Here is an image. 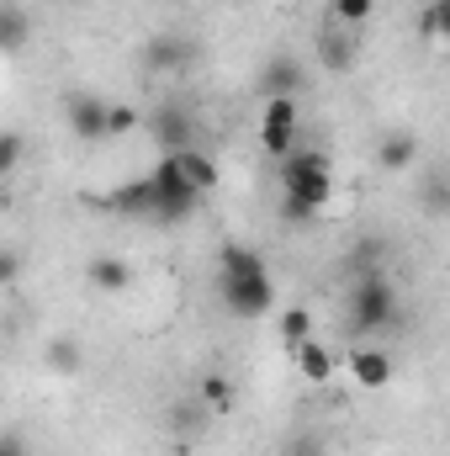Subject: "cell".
<instances>
[{
	"mask_svg": "<svg viewBox=\"0 0 450 456\" xmlns=\"http://www.w3.org/2000/svg\"><path fill=\"white\" fill-rule=\"evenodd\" d=\"M218 297L233 319H265L276 314V287H270V271L265 260L249 249V244H228L223 265H218Z\"/></svg>",
	"mask_w": 450,
	"mask_h": 456,
	"instance_id": "obj_1",
	"label": "cell"
},
{
	"mask_svg": "<svg viewBox=\"0 0 450 456\" xmlns=\"http://www.w3.org/2000/svg\"><path fill=\"white\" fill-rule=\"evenodd\" d=\"M424 202H430V213H446V181H440V175L424 186Z\"/></svg>",
	"mask_w": 450,
	"mask_h": 456,
	"instance_id": "obj_30",
	"label": "cell"
},
{
	"mask_svg": "<svg viewBox=\"0 0 450 456\" xmlns=\"http://www.w3.org/2000/svg\"><path fill=\"white\" fill-rule=\"evenodd\" d=\"M0 197H5V186H0Z\"/></svg>",
	"mask_w": 450,
	"mask_h": 456,
	"instance_id": "obj_31",
	"label": "cell"
},
{
	"mask_svg": "<svg viewBox=\"0 0 450 456\" xmlns=\"http://www.w3.org/2000/svg\"><path fill=\"white\" fill-rule=\"evenodd\" d=\"M281 456H324V441H318V436H292V441L281 446Z\"/></svg>",
	"mask_w": 450,
	"mask_h": 456,
	"instance_id": "obj_28",
	"label": "cell"
},
{
	"mask_svg": "<svg viewBox=\"0 0 450 456\" xmlns=\"http://www.w3.org/2000/svg\"><path fill=\"white\" fill-rule=\"evenodd\" d=\"M302 340H313V314L308 308H281V345L297 350Z\"/></svg>",
	"mask_w": 450,
	"mask_h": 456,
	"instance_id": "obj_18",
	"label": "cell"
},
{
	"mask_svg": "<svg viewBox=\"0 0 450 456\" xmlns=\"http://www.w3.org/2000/svg\"><path fill=\"white\" fill-rule=\"evenodd\" d=\"M27 43V21L16 11H0V48H21Z\"/></svg>",
	"mask_w": 450,
	"mask_h": 456,
	"instance_id": "obj_25",
	"label": "cell"
},
{
	"mask_svg": "<svg viewBox=\"0 0 450 456\" xmlns=\"http://www.w3.org/2000/svg\"><path fill=\"white\" fill-rule=\"evenodd\" d=\"M414 159H419V138L414 133H387L382 149H376V165L382 170H408Z\"/></svg>",
	"mask_w": 450,
	"mask_h": 456,
	"instance_id": "obj_15",
	"label": "cell"
},
{
	"mask_svg": "<svg viewBox=\"0 0 450 456\" xmlns=\"http://www.w3.org/2000/svg\"><path fill=\"white\" fill-rule=\"evenodd\" d=\"M64 122H69V133H75L80 143H101V138H107V102L91 96V91H75V96L64 102Z\"/></svg>",
	"mask_w": 450,
	"mask_h": 456,
	"instance_id": "obj_8",
	"label": "cell"
},
{
	"mask_svg": "<svg viewBox=\"0 0 450 456\" xmlns=\"http://www.w3.org/2000/svg\"><path fill=\"white\" fill-rule=\"evenodd\" d=\"M202 419H207V409H202L197 398H186V403L175 409V436H197V430H202Z\"/></svg>",
	"mask_w": 450,
	"mask_h": 456,
	"instance_id": "obj_24",
	"label": "cell"
},
{
	"mask_svg": "<svg viewBox=\"0 0 450 456\" xmlns=\"http://www.w3.org/2000/svg\"><path fill=\"white\" fill-rule=\"evenodd\" d=\"M127 281H133V265H127V260H117V255H96V260H91V287L122 292Z\"/></svg>",
	"mask_w": 450,
	"mask_h": 456,
	"instance_id": "obj_17",
	"label": "cell"
},
{
	"mask_svg": "<svg viewBox=\"0 0 450 456\" xmlns=\"http://www.w3.org/2000/svg\"><path fill=\"white\" fill-rule=\"evenodd\" d=\"M48 366H53V371H80V345L75 340H53L48 345Z\"/></svg>",
	"mask_w": 450,
	"mask_h": 456,
	"instance_id": "obj_23",
	"label": "cell"
},
{
	"mask_svg": "<svg viewBox=\"0 0 450 456\" xmlns=\"http://www.w3.org/2000/svg\"><path fill=\"white\" fill-rule=\"evenodd\" d=\"M371 16H376V0H334V21L339 27H350V32L366 27Z\"/></svg>",
	"mask_w": 450,
	"mask_h": 456,
	"instance_id": "obj_20",
	"label": "cell"
},
{
	"mask_svg": "<svg viewBox=\"0 0 450 456\" xmlns=\"http://www.w3.org/2000/svg\"><path fill=\"white\" fill-rule=\"evenodd\" d=\"M149 197H154V208H149V218L154 224H181V218H191L197 213V191L186 186V175H181V165H175V154H159V165L149 170Z\"/></svg>",
	"mask_w": 450,
	"mask_h": 456,
	"instance_id": "obj_4",
	"label": "cell"
},
{
	"mask_svg": "<svg viewBox=\"0 0 450 456\" xmlns=\"http://www.w3.org/2000/svg\"><path fill=\"white\" fill-rule=\"evenodd\" d=\"M197 48L186 43V37H175V32H159L149 48H143V59H149V69H159V75H170V69H186V59H191Z\"/></svg>",
	"mask_w": 450,
	"mask_h": 456,
	"instance_id": "obj_11",
	"label": "cell"
},
{
	"mask_svg": "<svg viewBox=\"0 0 450 456\" xmlns=\"http://www.w3.org/2000/svg\"><path fill=\"white\" fill-rule=\"evenodd\" d=\"M133 127H143L138 107H127V102H107V138H127Z\"/></svg>",
	"mask_w": 450,
	"mask_h": 456,
	"instance_id": "obj_19",
	"label": "cell"
},
{
	"mask_svg": "<svg viewBox=\"0 0 450 456\" xmlns=\"http://www.w3.org/2000/svg\"><path fill=\"white\" fill-rule=\"evenodd\" d=\"M21 159H27V138H21V133H0V181L16 175Z\"/></svg>",
	"mask_w": 450,
	"mask_h": 456,
	"instance_id": "obj_21",
	"label": "cell"
},
{
	"mask_svg": "<svg viewBox=\"0 0 450 456\" xmlns=\"http://www.w3.org/2000/svg\"><path fill=\"white\" fill-rule=\"evenodd\" d=\"M281 197L324 213L329 197H334V165H329V154L324 149H292L281 159Z\"/></svg>",
	"mask_w": 450,
	"mask_h": 456,
	"instance_id": "obj_2",
	"label": "cell"
},
{
	"mask_svg": "<svg viewBox=\"0 0 450 456\" xmlns=\"http://www.w3.org/2000/svg\"><path fill=\"white\" fill-rule=\"evenodd\" d=\"M297 122H302V112H297L292 96H270L265 112H260V149L270 159H286L297 149Z\"/></svg>",
	"mask_w": 450,
	"mask_h": 456,
	"instance_id": "obj_6",
	"label": "cell"
},
{
	"mask_svg": "<svg viewBox=\"0 0 450 456\" xmlns=\"http://www.w3.org/2000/svg\"><path fill=\"white\" fill-rule=\"evenodd\" d=\"M21 271H27V260H21V249H11V244H5V249H0V287H11V281H16Z\"/></svg>",
	"mask_w": 450,
	"mask_h": 456,
	"instance_id": "obj_26",
	"label": "cell"
},
{
	"mask_svg": "<svg viewBox=\"0 0 450 456\" xmlns=\"http://www.w3.org/2000/svg\"><path fill=\"white\" fill-rule=\"evenodd\" d=\"M101 208H112V213H127V218H149V208H154V197H149V175H138V181L117 186L112 197H101Z\"/></svg>",
	"mask_w": 450,
	"mask_h": 456,
	"instance_id": "obj_13",
	"label": "cell"
},
{
	"mask_svg": "<svg viewBox=\"0 0 450 456\" xmlns=\"http://www.w3.org/2000/svg\"><path fill=\"white\" fill-rule=\"evenodd\" d=\"M318 59H324L334 75L355 69V59H360V43H355V32H350V27H339V21L318 27Z\"/></svg>",
	"mask_w": 450,
	"mask_h": 456,
	"instance_id": "obj_10",
	"label": "cell"
},
{
	"mask_svg": "<svg viewBox=\"0 0 450 456\" xmlns=\"http://www.w3.org/2000/svg\"><path fill=\"white\" fill-rule=\"evenodd\" d=\"M281 218H286V224H297V228H308V224H318L324 213H313V208H302V202H286V197H281Z\"/></svg>",
	"mask_w": 450,
	"mask_h": 456,
	"instance_id": "obj_27",
	"label": "cell"
},
{
	"mask_svg": "<svg viewBox=\"0 0 450 456\" xmlns=\"http://www.w3.org/2000/svg\"><path fill=\"white\" fill-rule=\"evenodd\" d=\"M419 32H424L435 48L446 43V0H430V5H424V16H419Z\"/></svg>",
	"mask_w": 450,
	"mask_h": 456,
	"instance_id": "obj_22",
	"label": "cell"
},
{
	"mask_svg": "<svg viewBox=\"0 0 450 456\" xmlns=\"http://www.w3.org/2000/svg\"><path fill=\"white\" fill-rule=\"evenodd\" d=\"M260 91H265V102L270 96H302L308 91V64L297 59V53H270L265 59V69H260Z\"/></svg>",
	"mask_w": 450,
	"mask_h": 456,
	"instance_id": "obj_7",
	"label": "cell"
},
{
	"mask_svg": "<svg viewBox=\"0 0 450 456\" xmlns=\"http://www.w3.org/2000/svg\"><path fill=\"white\" fill-rule=\"evenodd\" d=\"M292 361H297V371H302L308 382H329V377H334V350L324 340H302L292 350Z\"/></svg>",
	"mask_w": 450,
	"mask_h": 456,
	"instance_id": "obj_14",
	"label": "cell"
},
{
	"mask_svg": "<svg viewBox=\"0 0 450 456\" xmlns=\"http://www.w3.org/2000/svg\"><path fill=\"white\" fill-rule=\"evenodd\" d=\"M350 324H355L360 335H376V330H392V324H398V287H392L376 265H366L360 281H355Z\"/></svg>",
	"mask_w": 450,
	"mask_h": 456,
	"instance_id": "obj_3",
	"label": "cell"
},
{
	"mask_svg": "<svg viewBox=\"0 0 450 456\" xmlns=\"http://www.w3.org/2000/svg\"><path fill=\"white\" fill-rule=\"evenodd\" d=\"M0 456H32L27 436H16V430H0Z\"/></svg>",
	"mask_w": 450,
	"mask_h": 456,
	"instance_id": "obj_29",
	"label": "cell"
},
{
	"mask_svg": "<svg viewBox=\"0 0 450 456\" xmlns=\"http://www.w3.org/2000/svg\"><path fill=\"white\" fill-rule=\"evenodd\" d=\"M143 127H149V138L159 143V154L197 149V117H191V107H181V102H159L154 112L143 117Z\"/></svg>",
	"mask_w": 450,
	"mask_h": 456,
	"instance_id": "obj_5",
	"label": "cell"
},
{
	"mask_svg": "<svg viewBox=\"0 0 450 456\" xmlns=\"http://www.w3.org/2000/svg\"><path fill=\"white\" fill-rule=\"evenodd\" d=\"M233 398H238V393H233V377H223V371H207V377L197 382V403H202L207 414H228Z\"/></svg>",
	"mask_w": 450,
	"mask_h": 456,
	"instance_id": "obj_16",
	"label": "cell"
},
{
	"mask_svg": "<svg viewBox=\"0 0 450 456\" xmlns=\"http://www.w3.org/2000/svg\"><path fill=\"white\" fill-rule=\"evenodd\" d=\"M344 361H350V377H355V387H366V393H382V387H392V355H387V350H376V345H360V350H350Z\"/></svg>",
	"mask_w": 450,
	"mask_h": 456,
	"instance_id": "obj_9",
	"label": "cell"
},
{
	"mask_svg": "<svg viewBox=\"0 0 450 456\" xmlns=\"http://www.w3.org/2000/svg\"><path fill=\"white\" fill-rule=\"evenodd\" d=\"M175 165H181V175H186V186H191L197 197H207V191L218 186V165H213V154H207V149H181V154H175Z\"/></svg>",
	"mask_w": 450,
	"mask_h": 456,
	"instance_id": "obj_12",
	"label": "cell"
}]
</instances>
